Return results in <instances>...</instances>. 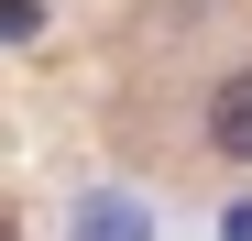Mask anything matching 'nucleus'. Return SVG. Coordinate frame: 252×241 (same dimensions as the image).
<instances>
[{
  "instance_id": "1",
  "label": "nucleus",
  "mask_w": 252,
  "mask_h": 241,
  "mask_svg": "<svg viewBox=\"0 0 252 241\" xmlns=\"http://www.w3.org/2000/svg\"><path fill=\"white\" fill-rule=\"evenodd\" d=\"M66 241H154V209H143V186H88L66 209Z\"/></svg>"
},
{
  "instance_id": "2",
  "label": "nucleus",
  "mask_w": 252,
  "mask_h": 241,
  "mask_svg": "<svg viewBox=\"0 0 252 241\" xmlns=\"http://www.w3.org/2000/svg\"><path fill=\"white\" fill-rule=\"evenodd\" d=\"M208 153L220 165H252V66H230L208 88Z\"/></svg>"
}]
</instances>
